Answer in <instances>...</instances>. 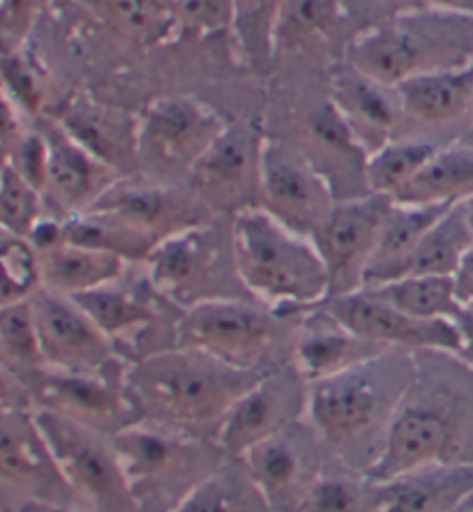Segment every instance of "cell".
Masks as SVG:
<instances>
[{
	"mask_svg": "<svg viewBox=\"0 0 473 512\" xmlns=\"http://www.w3.org/2000/svg\"><path fill=\"white\" fill-rule=\"evenodd\" d=\"M141 266L155 291L183 312L210 300H252L238 277L227 217L164 240Z\"/></svg>",
	"mask_w": 473,
	"mask_h": 512,
	"instance_id": "ba28073f",
	"label": "cell"
},
{
	"mask_svg": "<svg viewBox=\"0 0 473 512\" xmlns=\"http://www.w3.org/2000/svg\"><path fill=\"white\" fill-rule=\"evenodd\" d=\"M37 130L47 141L49 153L44 215L67 220L86 213L120 180L114 169L79 146L54 118H44Z\"/></svg>",
	"mask_w": 473,
	"mask_h": 512,
	"instance_id": "7402d4cb",
	"label": "cell"
},
{
	"mask_svg": "<svg viewBox=\"0 0 473 512\" xmlns=\"http://www.w3.org/2000/svg\"><path fill=\"white\" fill-rule=\"evenodd\" d=\"M157 5H162V7H167V10H171L176 14V5H178V0H155Z\"/></svg>",
	"mask_w": 473,
	"mask_h": 512,
	"instance_id": "f5cc1de1",
	"label": "cell"
},
{
	"mask_svg": "<svg viewBox=\"0 0 473 512\" xmlns=\"http://www.w3.org/2000/svg\"><path fill=\"white\" fill-rule=\"evenodd\" d=\"M10 167L19 173L33 190L44 197L47 190V167H49V153H47V141H44L42 132L28 130L24 137L19 139L10 155Z\"/></svg>",
	"mask_w": 473,
	"mask_h": 512,
	"instance_id": "7bdbcfd3",
	"label": "cell"
},
{
	"mask_svg": "<svg viewBox=\"0 0 473 512\" xmlns=\"http://www.w3.org/2000/svg\"><path fill=\"white\" fill-rule=\"evenodd\" d=\"M37 256H40L44 289L70 298L116 282L132 266L116 254L88 250V247L65 243V240Z\"/></svg>",
	"mask_w": 473,
	"mask_h": 512,
	"instance_id": "f546056e",
	"label": "cell"
},
{
	"mask_svg": "<svg viewBox=\"0 0 473 512\" xmlns=\"http://www.w3.org/2000/svg\"><path fill=\"white\" fill-rule=\"evenodd\" d=\"M310 383L294 365L259 376L224 418L217 443L229 457H243L259 443L307 416Z\"/></svg>",
	"mask_w": 473,
	"mask_h": 512,
	"instance_id": "ac0fdd59",
	"label": "cell"
},
{
	"mask_svg": "<svg viewBox=\"0 0 473 512\" xmlns=\"http://www.w3.org/2000/svg\"><path fill=\"white\" fill-rule=\"evenodd\" d=\"M114 448L139 512H176L229 457L213 439L150 423L125 427Z\"/></svg>",
	"mask_w": 473,
	"mask_h": 512,
	"instance_id": "52a82bcc",
	"label": "cell"
},
{
	"mask_svg": "<svg viewBox=\"0 0 473 512\" xmlns=\"http://www.w3.org/2000/svg\"><path fill=\"white\" fill-rule=\"evenodd\" d=\"M427 7H450V0H423Z\"/></svg>",
	"mask_w": 473,
	"mask_h": 512,
	"instance_id": "db71d44e",
	"label": "cell"
},
{
	"mask_svg": "<svg viewBox=\"0 0 473 512\" xmlns=\"http://www.w3.org/2000/svg\"><path fill=\"white\" fill-rule=\"evenodd\" d=\"M257 379L197 349L174 346L127 367L125 390L134 423L217 441L229 409Z\"/></svg>",
	"mask_w": 473,
	"mask_h": 512,
	"instance_id": "3957f363",
	"label": "cell"
},
{
	"mask_svg": "<svg viewBox=\"0 0 473 512\" xmlns=\"http://www.w3.org/2000/svg\"><path fill=\"white\" fill-rule=\"evenodd\" d=\"M42 289L40 256L26 236L0 229V307L28 300Z\"/></svg>",
	"mask_w": 473,
	"mask_h": 512,
	"instance_id": "ab89813d",
	"label": "cell"
},
{
	"mask_svg": "<svg viewBox=\"0 0 473 512\" xmlns=\"http://www.w3.org/2000/svg\"><path fill=\"white\" fill-rule=\"evenodd\" d=\"M93 208L114 215L153 247L215 215L185 185H162L146 178H120Z\"/></svg>",
	"mask_w": 473,
	"mask_h": 512,
	"instance_id": "ffe728a7",
	"label": "cell"
},
{
	"mask_svg": "<svg viewBox=\"0 0 473 512\" xmlns=\"http://www.w3.org/2000/svg\"><path fill=\"white\" fill-rule=\"evenodd\" d=\"M229 123L187 95L157 97L139 114V178L185 185Z\"/></svg>",
	"mask_w": 473,
	"mask_h": 512,
	"instance_id": "30bf717a",
	"label": "cell"
},
{
	"mask_svg": "<svg viewBox=\"0 0 473 512\" xmlns=\"http://www.w3.org/2000/svg\"><path fill=\"white\" fill-rule=\"evenodd\" d=\"M337 203L335 190L298 143L266 139L259 208L300 236L317 238Z\"/></svg>",
	"mask_w": 473,
	"mask_h": 512,
	"instance_id": "4fadbf2b",
	"label": "cell"
},
{
	"mask_svg": "<svg viewBox=\"0 0 473 512\" xmlns=\"http://www.w3.org/2000/svg\"><path fill=\"white\" fill-rule=\"evenodd\" d=\"M40 0H0V56L24 51Z\"/></svg>",
	"mask_w": 473,
	"mask_h": 512,
	"instance_id": "ee69618b",
	"label": "cell"
},
{
	"mask_svg": "<svg viewBox=\"0 0 473 512\" xmlns=\"http://www.w3.org/2000/svg\"><path fill=\"white\" fill-rule=\"evenodd\" d=\"M473 197V150L448 143L434 150L414 178L395 194L404 206H460Z\"/></svg>",
	"mask_w": 473,
	"mask_h": 512,
	"instance_id": "f1b7e54d",
	"label": "cell"
},
{
	"mask_svg": "<svg viewBox=\"0 0 473 512\" xmlns=\"http://www.w3.org/2000/svg\"><path fill=\"white\" fill-rule=\"evenodd\" d=\"M17 54L0 56V93L24 114L35 116L42 107V86L35 67Z\"/></svg>",
	"mask_w": 473,
	"mask_h": 512,
	"instance_id": "b9f144b4",
	"label": "cell"
},
{
	"mask_svg": "<svg viewBox=\"0 0 473 512\" xmlns=\"http://www.w3.org/2000/svg\"><path fill=\"white\" fill-rule=\"evenodd\" d=\"M298 146L333 187L337 201L370 194L365 180V148L333 104L328 102L310 118V127H305L303 143Z\"/></svg>",
	"mask_w": 473,
	"mask_h": 512,
	"instance_id": "4316f807",
	"label": "cell"
},
{
	"mask_svg": "<svg viewBox=\"0 0 473 512\" xmlns=\"http://www.w3.org/2000/svg\"><path fill=\"white\" fill-rule=\"evenodd\" d=\"M473 492V464H432L381 483L379 512H455Z\"/></svg>",
	"mask_w": 473,
	"mask_h": 512,
	"instance_id": "83f0119b",
	"label": "cell"
},
{
	"mask_svg": "<svg viewBox=\"0 0 473 512\" xmlns=\"http://www.w3.org/2000/svg\"><path fill=\"white\" fill-rule=\"evenodd\" d=\"M462 208H464V217H467V224H469L471 236H473V197L469 201H464Z\"/></svg>",
	"mask_w": 473,
	"mask_h": 512,
	"instance_id": "f907efd6",
	"label": "cell"
},
{
	"mask_svg": "<svg viewBox=\"0 0 473 512\" xmlns=\"http://www.w3.org/2000/svg\"><path fill=\"white\" fill-rule=\"evenodd\" d=\"M455 286H457V298L464 307L473 305V250L464 256L460 270L455 275Z\"/></svg>",
	"mask_w": 473,
	"mask_h": 512,
	"instance_id": "bcb514c9",
	"label": "cell"
},
{
	"mask_svg": "<svg viewBox=\"0 0 473 512\" xmlns=\"http://www.w3.org/2000/svg\"><path fill=\"white\" fill-rule=\"evenodd\" d=\"M402 107V123L420 127L418 139L444 146L441 132L455 130L457 139L473 118V63L460 70L432 72L395 88Z\"/></svg>",
	"mask_w": 473,
	"mask_h": 512,
	"instance_id": "603a6c76",
	"label": "cell"
},
{
	"mask_svg": "<svg viewBox=\"0 0 473 512\" xmlns=\"http://www.w3.org/2000/svg\"><path fill=\"white\" fill-rule=\"evenodd\" d=\"M471 63L473 14L450 7L397 12L363 30L347 47V65L390 88Z\"/></svg>",
	"mask_w": 473,
	"mask_h": 512,
	"instance_id": "5b68a950",
	"label": "cell"
},
{
	"mask_svg": "<svg viewBox=\"0 0 473 512\" xmlns=\"http://www.w3.org/2000/svg\"><path fill=\"white\" fill-rule=\"evenodd\" d=\"M127 367L109 374H74L42 367L21 374V379L35 399V409L51 411L95 432L116 436L134 425L125 390Z\"/></svg>",
	"mask_w": 473,
	"mask_h": 512,
	"instance_id": "2e32d148",
	"label": "cell"
},
{
	"mask_svg": "<svg viewBox=\"0 0 473 512\" xmlns=\"http://www.w3.org/2000/svg\"><path fill=\"white\" fill-rule=\"evenodd\" d=\"M176 512H275L240 457H227Z\"/></svg>",
	"mask_w": 473,
	"mask_h": 512,
	"instance_id": "1f68e13d",
	"label": "cell"
},
{
	"mask_svg": "<svg viewBox=\"0 0 473 512\" xmlns=\"http://www.w3.org/2000/svg\"><path fill=\"white\" fill-rule=\"evenodd\" d=\"M0 485L24 501L77 506L67 487L35 411L0 416Z\"/></svg>",
	"mask_w": 473,
	"mask_h": 512,
	"instance_id": "44dd1931",
	"label": "cell"
},
{
	"mask_svg": "<svg viewBox=\"0 0 473 512\" xmlns=\"http://www.w3.org/2000/svg\"><path fill=\"white\" fill-rule=\"evenodd\" d=\"M30 305L44 367L74 374H109L130 365L74 298L42 286L30 296Z\"/></svg>",
	"mask_w": 473,
	"mask_h": 512,
	"instance_id": "5bb4252c",
	"label": "cell"
},
{
	"mask_svg": "<svg viewBox=\"0 0 473 512\" xmlns=\"http://www.w3.org/2000/svg\"><path fill=\"white\" fill-rule=\"evenodd\" d=\"M450 10H462L473 14V0H450Z\"/></svg>",
	"mask_w": 473,
	"mask_h": 512,
	"instance_id": "c3c4849f",
	"label": "cell"
},
{
	"mask_svg": "<svg viewBox=\"0 0 473 512\" xmlns=\"http://www.w3.org/2000/svg\"><path fill=\"white\" fill-rule=\"evenodd\" d=\"M457 143H462V146H467V148L473 150V118H471V123H469V127H467V132H464L462 137L457 139Z\"/></svg>",
	"mask_w": 473,
	"mask_h": 512,
	"instance_id": "681fc988",
	"label": "cell"
},
{
	"mask_svg": "<svg viewBox=\"0 0 473 512\" xmlns=\"http://www.w3.org/2000/svg\"><path fill=\"white\" fill-rule=\"evenodd\" d=\"M414 370L416 353L390 349L347 372L310 383L305 418L333 462L372 476Z\"/></svg>",
	"mask_w": 473,
	"mask_h": 512,
	"instance_id": "7a4b0ae2",
	"label": "cell"
},
{
	"mask_svg": "<svg viewBox=\"0 0 473 512\" xmlns=\"http://www.w3.org/2000/svg\"><path fill=\"white\" fill-rule=\"evenodd\" d=\"M432 464H473V367L457 353L416 351L372 478L379 483Z\"/></svg>",
	"mask_w": 473,
	"mask_h": 512,
	"instance_id": "6da1fadb",
	"label": "cell"
},
{
	"mask_svg": "<svg viewBox=\"0 0 473 512\" xmlns=\"http://www.w3.org/2000/svg\"><path fill=\"white\" fill-rule=\"evenodd\" d=\"M300 314H280L257 300H210L185 310L176 346L197 349L245 374L264 376L291 365Z\"/></svg>",
	"mask_w": 473,
	"mask_h": 512,
	"instance_id": "8992f818",
	"label": "cell"
},
{
	"mask_svg": "<svg viewBox=\"0 0 473 512\" xmlns=\"http://www.w3.org/2000/svg\"><path fill=\"white\" fill-rule=\"evenodd\" d=\"M384 351L390 349L351 333L349 328H344L340 321L324 310V305H319L300 314L291 365L307 383H317L347 372Z\"/></svg>",
	"mask_w": 473,
	"mask_h": 512,
	"instance_id": "484cf974",
	"label": "cell"
},
{
	"mask_svg": "<svg viewBox=\"0 0 473 512\" xmlns=\"http://www.w3.org/2000/svg\"><path fill=\"white\" fill-rule=\"evenodd\" d=\"M42 215V197L7 162L0 171V229L28 236Z\"/></svg>",
	"mask_w": 473,
	"mask_h": 512,
	"instance_id": "60d3db41",
	"label": "cell"
},
{
	"mask_svg": "<svg viewBox=\"0 0 473 512\" xmlns=\"http://www.w3.org/2000/svg\"><path fill=\"white\" fill-rule=\"evenodd\" d=\"M35 418L79 508L88 512H139L114 448V436L51 411L35 409Z\"/></svg>",
	"mask_w": 473,
	"mask_h": 512,
	"instance_id": "8fae6325",
	"label": "cell"
},
{
	"mask_svg": "<svg viewBox=\"0 0 473 512\" xmlns=\"http://www.w3.org/2000/svg\"><path fill=\"white\" fill-rule=\"evenodd\" d=\"M0 358H3V365L17 374H28L44 367L30 298L0 307Z\"/></svg>",
	"mask_w": 473,
	"mask_h": 512,
	"instance_id": "74e56055",
	"label": "cell"
},
{
	"mask_svg": "<svg viewBox=\"0 0 473 512\" xmlns=\"http://www.w3.org/2000/svg\"><path fill=\"white\" fill-rule=\"evenodd\" d=\"M404 314L425 321H457L464 305L457 298L455 277L411 275L381 284L363 286Z\"/></svg>",
	"mask_w": 473,
	"mask_h": 512,
	"instance_id": "d6a6232c",
	"label": "cell"
},
{
	"mask_svg": "<svg viewBox=\"0 0 473 512\" xmlns=\"http://www.w3.org/2000/svg\"><path fill=\"white\" fill-rule=\"evenodd\" d=\"M437 148H441L437 143L414 137H397L388 141L386 146L367 155V190L393 199L423 169V164L430 160Z\"/></svg>",
	"mask_w": 473,
	"mask_h": 512,
	"instance_id": "8d00e7d4",
	"label": "cell"
},
{
	"mask_svg": "<svg viewBox=\"0 0 473 512\" xmlns=\"http://www.w3.org/2000/svg\"><path fill=\"white\" fill-rule=\"evenodd\" d=\"M328 102L354 132L367 155L400 137L402 107L397 90L379 84L347 63L330 79Z\"/></svg>",
	"mask_w": 473,
	"mask_h": 512,
	"instance_id": "d4e9b609",
	"label": "cell"
},
{
	"mask_svg": "<svg viewBox=\"0 0 473 512\" xmlns=\"http://www.w3.org/2000/svg\"><path fill=\"white\" fill-rule=\"evenodd\" d=\"M473 250V236L464 217V208L453 206L434 227L420 238L411 254L390 273L384 282L411 275L455 277L464 256ZM381 284V282H379Z\"/></svg>",
	"mask_w": 473,
	"mask_h": 512,
	"instance_id": "4dcf8cb0",
	"label": "cell"
},
{
	"mask_svg": "<svg viewBox=\"0 0 473 512\" xmlns=\"http://www.w3.org/2000/svg\"><path fill=\"white\" fill-rule=\"evenodd\" d=\"M282 0H231L229 21L240 54L252 65L273 60V30Z\"/></svg>",
	"mask_w": 473,
	"mask_h": 512,
	"instance_id": "f35d334b",
	"label": "cell"
},
{
	"mask_svg": "<svg viewBox=\"0 0 473 512\" xmlns=\"http://www.w3.org/2000/svg\"><path fill=\"white\" fill-rule=\"evenodd\" d=\"M54 120L120 178H139V116L77 95Z\"/></svg>",
	"mask_w": 473,
	"mask_h": 512,
	"instance_id": "cb8c5ba5",
	"label": "cell"
},
{
	"mask_svg": "<svg viewBox=\"0 0 473 512\" xmlns=\"http://www.w3.org/2000/svg\"><path fill=\"white\" fill-rule=\"evenodd\" d=\"M14 512H88L79 506H63V503H47V501H24L19 503Z\"/></svg>",
	"mask_w": 473,
	"mask_h": 512,
	"instance_id": "7dc6e473",
	"label": "cell"
},
{
	"mask_svg": "<svg viewBox=\"0 0 473 512\" xmlns=\"http://www.w3.org/2000/svg\"><path fill=\"white\" fill-rule=\"evenodd\" d=\"M324 310L363 340L400 351H446L462 356L464 337L457 321H425L404 314L370 289L326 298Z\"/></svg>",
	"mask_w": 473,
	"mask_h": 512,
	"instance_id": "d6986e66",
	"label": "cell"
},
{
	"mask_svg": "<svg viewBox=\"0 0 473 512\" xmlns=\"http://www.w3.org/2000/svg\"><path fill=\"white\" fill-rule=\"evenodd\" d=\"M344 21V0H282L273 30V58L328 40Z\"/></svg>",
	"mask_w": 473,
	"mask_h": 512,
	"instance_id": "836d02e7",
	"label": "cell"
},
{
	"mask_svg": "<svg viewBox=\"0 0 473 512\" xmlns=\"http://www.w3.org/2000/svg\"><path fill=\"white\" fill-rule=\"evenodd\" d=\"M238 277L252 300L280 314H305L328 298V270L312 238L261 208L231 217Z\"/></svg>",
	"mask_w": 473,
	"mask_h": 512,
	"instance_id": "277c9868",
	"label": "cell"
},
{
	"mask_svg": "<svg viewBox=\"0 0 473 512\" xmlns=\"http://www.w3.org/2000/svg\"><path fill=\"white\" fill-rule=\"evenodd\" d=\"M266 137L250 123L224 127L187 178V187L215 217L259 208Z\"/></svg>",
	"mask_w": 473,
	"mask_h": 512,
	"instance_id": "7c38bea8",
	"label": "cell"
},
{
	"mask_svg": "<svg viewBox=\"0 0 473 512\" xmlns=\"http://www.w3.org/2000/svg\"><path fill=\"white\" fill-rule=\"evenodd\" d=\"M379 508L381 483L377 478L330 462L300 512H379Z\"/></svg>",
	"mask_w": 473,
	"mask_h": 512,
	"instance_id": "d590c367",
	"label": "cell"
},
{
	"mask_svg": "<svg viewBox=\"0 0 473 512\" xmlns=\"http://www.w3.org/2000/svg\"><path fill=\"white\" fill-rule=\"evenodd\" d=\"M275 512H300L333 457L307 418L240 457Z\"/></svg>",
	"mask_w": 473,
	"mask_h": 512,
	"instance_id": "e0dca14e",
	"label": "cell"
},
{
	"mask_svg": "<svg viewBox=\"0 0 473 512\" xmlns=\"http://www.w3.org/2000/svg\"><path fill=\"white\" fill-rule=\"evenodd\" d=\"M19 411H35V399L21 374L0 365V416Z\"/></svg>",
	"mask_w": 473,
	"mask_h": 512,
	"instance_id": "f6af8a7d",
	"label": "cell"
},
{
	"mask_svg": "<svg viewBox=\"0 0 473 512\" xmlns=\"http://www.w3.org/2000/svg\"><path fill=\"white\" fill-rule=\"evenodd\" d=\"M0 365H3V358H0Z\"/></svg>",
	"mask_w": 473,
	"mask_h": 512,
	"instance_id": "11a10c76",
	"label": "cell"
},
{
	"mask_svg": "<svg viewBox=\"0 0 473 512\" xmlns=\"http://www.w3.org/2000/svg\"><path fill=\"white\" fill-rule=\"evenodd\" d=\"M450 208L404 206V203H393L384 233H381L377 254H374L372 266L367 270L363 286L384 282L386 277L393 273L404 259H407L411 250L420 243V238H423Z\"/></svg>",
	"mask_w": 473,
	"mask_h": 512,
	"instance_id": "e575fe53",
	"label": "cell"
},
{
	"mask_svg": "<svg viewBox=\"0 0 473 512\" xmlns=\"http://www.w3.org/2000/svg\"><path fill=\"white\" fill-rule=\"evenodd\" d=\"M455 512H473V492L467 496V501H464L462 503V506L460 508H457Z\"/></svg>",
	"mask_w": 473,
	"mask_h": 512,
	"instance_id": "816d5d0a",
	"label": "cell"
},
{
	"mask_svg": "<svg viewBox=\"0 0 473 512\" xmlns=\"http://www.w3.org/2000/svg\"><path fill=\"white\" fill-rule=\"evenodd\" d=\"M74 300L116 346L125 363L174 349L176 326L183 310L155 291L141 263H132L123 277Z\"/></svg>",
	"mask_w": 473,
	"mask_h": 512,
	"instance_id": "9c48e42d",
	"label": "cell"
},
{
	"mask_svg": "<svg viewBox=\"0 0 473 512\" xmlns=\"http://www.w3.org/2000/svg\"><path fill=\"white\" fill-rule=\"evenodd\" d=\"M393 203L390 197L372 192L335 203L324 229L314 238L328 270V298L363 289Z\"/></svg>",
	"mask_w": 473,
	"mask_h": 512,
	"instance_id": "9a60e30c",
	"label": "cell"
}]
</instances>
